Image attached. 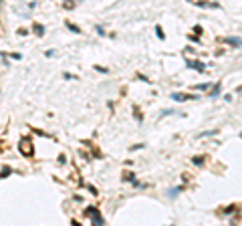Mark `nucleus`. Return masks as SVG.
<instances>
[{"label":"nucleus","mask_w":242,"mask_h":226,"mask_svg":"<svg viewBox=\"0 0 242 226\" xmlns=\"http://www.w3.org/2000/svg\"><path fill=\"white\" fill-rule=\"evenodd\" d=\"M34 33L42 34V33H45V27H42V24H34Z\"/></svg>","instance_id":"1a4fd4ad"},{"label":"nucleus","mask_w":242,"mask_h":226,"mask_svg":"<svg viewBox=\"0 0 242 226\" xmlns=\"http://www.w3.org/2000/svg\"><path fill=\"white\" fill-rule=\"evenodd\" d=\"M182 192V188H174V190H172V192H169V196H178V194Z\"/></svg>","instance_id":"f8f14e48"},{"label":"nucleus","mask_w":242,"mask_h":226,"mask_svg":"<svg viewBox=\"0 0 242 226\" xmlns=\"http://www.w3.org/2000/svg\"><path fill=\"white\" fill-rule=\"evenodd\" d=\"M220 95V85H216L214 89H212V93H210V97H218Z\"/></svg>","instance_id":"6e6552de"},{"label":"nucleus","mask_w":242,"mask_h":226,"mask_svg":"<svg viewBox=\"0 0 242 226\" xmlns=\"http://www.w3.org/2000/svg\"><path fill=\"white\" fill-rule=\"evenodd\" d=\"M20 153H24V155H33V146H30V140H22V141H20Z\"/></svg>","instance_id":"f03ea898"},{"label":"nucleus","mask_w":242,"mask_h":226,"mask_svg":"<svg viewBox=\"0 0 242 226\" xmlns=\"http://www.w3.org/2000/svg\"><path fill=\"white\" fill-rule=\"evenodd\" d=\"M85 214H87L89 218L93 220V224H103V218H101V214L97 212V210H95L93 206H89L87 210H85Z\"/></svg>","instance_id":"f257e3e1"},{"label":"nucleus","mask_w":242,"mask_h":226,"mask_svg":"<svg viewBox=\"0 0 242 226\" xmlns=\"http://www.w3.org/2000/svg\"><path fill=\"white\" fill-rule=\"evenodd\" d=\"M224 42L234 45V47H242V39H224Z\"/></svg>","instance_id":"39448f33"},{"label":"nucleus","mask_w":242,"mask_h":226,"mask_svg":"<svg viewBox=\"0 0 242 226\" xmlns=\"http://www.w3.org/2000/svg\"><path fill=\"white\" fill-rule=\"evenodd\" d=\"M67 28H69V30H73L75 34H79V33H81V30H79V27H75V24H71V22H67Z\"/></svg>","instance_id":"0eeeda50"},{"label":"nucleus","mask_w":242,"mask_h":226,"mask_svg":"<svg viewBox=\"0 0 242 226\" xmlns=\"http://www.w3.org/2000/svg\"><path fill=\"white\" fill-rule=\"evenodd\" d=\"M175 101H188V99H194V95H184V93H174L172 95Z\"/></svg>","instance_id":"7ed1b4c3"},{"label":"nucleus","mask_w":242,"mask_h":226,"mask_svg":"<svg viewBox=\"0 0 242 226\" xmlns=\"http://www.w3.org/2000/svg\"><path fill=\"white\" fill-rule=\"evenodd\" d=\"M192 162H194L196 166H204V158H202V155H194V158H192Z\"/></svg>","instance_id":"423d86ee"},{"label":"nucleus","mask_w":242,"mask_h":226,"mask_svg":"<svg viewBox=\"0 0 242 226\" xmlns=\"http://www.w3.org/2000/svg\"><path fill=\"white\" fill-rule=\"evenodd\" d=\"M8 174H10V168H2V174H0V178H6Z\"/></svg>","instance_id":"9d476101"},{"label":"nucleus","mask_w":242,"mask_h":226,"mask_svg":"<svg viewBox=\"0 0 242 226\" xmlns=\"http://www.w3.org/2000/svg\"><path fill=\"white\" fill-rule=\"evenodd\" d=\"M186 65L192 67V69H198V71H204V65H202V63H198V61H186Z\"/></svg>","instance_id":"20e7f679"},{"label":"nucleus","mask_w":242,"mask_h":226,"mask_svg":"<svg viewBox=\"0 0 242 226\" xmlns=\"http://www.w3.org/2000/svg\"><path fill=\"white\" fill-rule=\"evenodd\" d=\"M208 83H204V85H196V89H202V91H206V89H208Z\"/></svg>","instance_id":"ddd939ff"},{"label":"nucleus","mask_w":242,"mask_h":226,"mask_svg":"<svg viewBox=\"0 0 242 226\" xmlns=\"http://www.w3.org/2000/svg\"><path fill=\"white\" fill-rule=\"evenodd\" d=\"M155 34H157L160 39H163V30H161V27H155Z\"/></svg>","instance_id":"9b49d317"}]
</instances>
